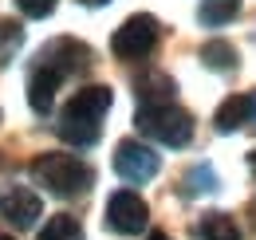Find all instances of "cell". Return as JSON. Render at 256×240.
<instances>
[{
    "label": "cell",
    "mask_w": 256,
    "mask_h": 240,
    "mask_svg": "<svg viewBox=\"0 0 256 240\" xmlns=\"http://www.w3.org/2000/svg\"><path fill=\"white\" fill-rule=\"evenodd\" d=\"M154 44H158V20L146 12L126 16L122 28H114V36H110V52L118 60H142L154 52Z\"/></svg>",
    "instance_id": "4"
},
{
    "label": "cell",
    "mask_w": 256,
    "mask_h": 240,
    "mask_svg": "<svg viewBox=\"0 0 256 240\" xmlns=\"http://www.w3.org/2000/svg\"><path fill=\"white\" fill-rule=\"evenodd\" d=\"M110 102H114V94L102 83H91V87L75 90V98L60 114V138L71 142V146H95L98 134H102V118H106Z\"/></svg>",
    "instance_id": "1"
},
{
    "label": "cell",
    "mask_w": 256,
    "mask_h": 240,
    "mask_svg": "<svg viewBox=\"0 0 256 240\" xmlns=\"http://www.w3.org/2000/svg\"><path fill=\"white\" fill-rule=\"evenodd\" d=\"M138 130L146 134V138H154L162 146H174V150H182V146H190L193 138V118L190 110H182L178 102H166V106H138Z\"/></svg>",
    "instance_id": "3"
},
{
    "label": "cell",
    "mask_w": 256,
    "mask_h": 240,
    "mask_svg": "<svg viewBox=\"0 0 256 240\" xmlns=\"http://www.w3.org/2000/svg\"><path fill=\"white\" fill-rule=\"evenodd\" d=\"M60 83H64V75H56L52 67H40V63L32 67V75H28V102H32L36 114H48L52 110Z\"/></svg>",
    "instance_id": "10"
},
{
    "label": "cell",
    "mask_w": 256,
    "mask_h": 240,
    "mask_svg": "<svg viewBox=\"0 0 256 240\" xmlns=\"http://www.w3.org/2000/svg\"><path fill=\"white\" fill-rule=\"evenodd\" d=\"M146 240H170V236H166V232H150Z\"/></svg>",
    "instance_id": "20"
},
{
    "label": "cell",
    "mask_w": 256,
    "mask_h": 240,
    "mask_svg": "<svg viewBox=\"0 0 256 240\" xmlns=\"http://www.w3.org/2000/svg\"><path fill=\"white\" fill-rule=\"evenodd\" d=\"M158 154L150 150V146H142V142H134V138H122L118 146H114V174L130 185H142V181H150L158 174Z\"/></svg>",
    "instance_id": "5"
},
{
    "label": "cell",
    "mask_w": 256,
    "mask_h": 240,
    "mask_svg": "<svg viewBox=\"0 0 256 240\" xmlns=\"http://www.w3.org/2000/svg\"><path fill=\"white\" fill-rule=\"evenodd\" d=\"M16 4H20V12L32 16V20H44V16L56 12V0H16Z\"/></svg>",
    "instance_id": "18"
},
{
    "label": "cell",
    "mask_w": 256,
    "mask_h": 240,
    "mask_svg": "<svg viewBox=\"0 0 256 240\" xmlns=\"http://www.w3.org/2000/svg\"><path fill=\"white\" fill-rule=\"evenodd\" d=\"M201 63H205L209 71H232V67H236V48L224 44V40H209V44L201 48Z\"/></svg>",
    "instance_id": "14"
},
{
    "label": "cell",
    "mask_w": 256,
    "mask_h": 240,
    "mask_svg": "<svg viewBox=\"0 0 256 240\" xmlns=\"http://www.w3.org/2000/svg\"><path fill=\"white\" fill-rule=\"evenodd\" d=\"M32 178L56 197H79L95 185V170L75 154H40L32 162Z\"/></svg>",
    "instance_id": "2"
},
{
    "label": "cell",
    "mask_w": 256,
    "mask_h": 240,
    "mask_svg": "<svg viewBox=\"0 0 256 240\" xmlns=\"http://www.w3.org/2000/svg\"><path fill=\"white\" fill-rule=\"evenodd\" d=\"M217 189V174L209 170V166H193L190 174H186V193L197 197V193H213Z\"/></svg>",
    "instance_id": "16"
},
{
    "label": "cell",
    "mask_w": 256,
    "mask_h": 240,
    "mask_svg": "<svg viewBox=\"0 0 256 240\" xmlns=\"http://www.w3.org/2000/svg\"><path fill=\"white\" fill-rule=\"evenodd\" d=\"M40 193L32 189H24V185H12L8 193H4V201H0V212H4V220L8 224H16V228H32L36 216H40Z\"/></svg>",
    "instance_id": "8"
},
{
    "label": "cell",
    "mask_w": 256,
    "mask_h": 240,
    "mask_svg": "<svg viewBox=\"0 0 256 240\" xmlns=\"http://www.w3.org/2000/svg\"><path fill=\"white\" fill-rule=\"evenodd\" d=\"M213 126H217L221 134H232V130H240V126H256V90L224 98L221 106H217V114H213Z\"/></svg>",
    "instance_id": "9"
},
{
    "label": "cell",
    "mask_w": 256,
    "mask_h": 240,
    "mask_svg": "<svg viewBox=\"0 0 256 240\" xmlns=\"http://www.w3.org/2000/svg\"><path fill=\"white\" fill-rule=\"evenodd\" d=\"M40 67H52L56 75H75V71H87L91 67V48L87 44H79V40H71V36H60V40H52V44H44L40 48Z\"/></svg>",
    "instance_id": "6"
},
{
    "label": "cell",
    "mask_w": 256,
    "mask_h": 240,
    "mask_svg": "<svg viewBox=\"0 0 256 240\" xmlns=\"http://www.w3.org/2000/svg\"><path fill=\"white\" fill-rule=\"evenodd\" d=\"M20 44H24V28H20V24H12V20L0 24V63H8V56H12Z\"/></svg>",
    "instance_id": "17"
},
{
    "label": "cell",
    "mask_w": 256,
    "mask_h": 240,
    "mask_svg": "<svg viewBox=\"0 0 256 240\" xmlns=\"http://www.w3.org/2000/svg\"><path fill=\"white\" fill-rule=\"evenodd\" d=\"M0 240H12V236H0Z\"/></svg>",
    "instance_id": "21"
},
{
    "label": "cell",
    "mask_w": 256,
    "mask_h": 240,
    "mask_svg": "<svg viewBox=\"0 0 256 240\" xmlns=\"http://www.w3.org/2000/svg\"><path fill=\"white\" fill-rule=\"evenodd\" d=\"M146 220H150V209H146V201H142L134 189H118V193L106 201V228H114V232H122V236L142 232Z\"/></svg>",
    "instance_id": "7"
},
{
    "label": "cell",
    "mask_w": 256,
    "mask_h": 240,
    "mask_svg": "<svg viewBox=\"0 0 256 240\" xmlns=\"http://www.w3.org/2000/svg\"><path fill=\"white\" fill-rule=\"evenodd\" d=\"M197 236L201 240H240V228L228 212H205L201 224H197Z\"/></svg>",
    "instance_id": "12"
},
{
    "label": "cell",
    "mask_w": 256,
    "mask_h": 240,
    "mask_svg": "<svg viewBox=\"0 0 256 240\" xmlns=\"http://www.w3.org/2000/svg\"><path fill=\"white\" fill-rule=\"evenodd\" d=\"M40 240H83V224H79L71 212H56V216L40 228Z\"/></svg>",
    "instance_id": "15"
},
{
    "label": "cell",
    "mask_w": 256,
    "mask_h": 240,
    "mask_svg": "<svg viewBox=\"0 0 256 240\" xmlns=\"http://www.w3.org/2000/svg\"><path fill=\"white\" fill-rule=\"evenodd\" d=\"M134 94L142 106H166V102H174V79L162 71H146L134 79Z\"/></svg>",
    "instance_id": "11"
},
{
    "label": "cell",
    "mask_w": 256,
    "mask_h": 240,
    "mask_svg": "<svg viewBox=\"0 0 256 240\" xmlns=\"http://www.w3.org/2000/svg\"><path fill=\"white\" fill-rule=\"evenodd\" d=\"M79 4H87V8H98V4H110V0H79Z\"/></svg>",
    "instance_id": "19"
},
{
    "label": "cell",
    "mask_w": 256,
    "mask_h": 240,
    "mask_svg": "<svg viewBox=\"0 0 256 240\" xmlns=\"http://www.w3.org/2000/svg\"><path fill=\"white\" fill-rule=\"evenodd\" d=\"M236 12H240V0H201V4H197V20H201L205 28H221Z\"/></svg>",
    "instance_id": "13"
}]
</instances>
